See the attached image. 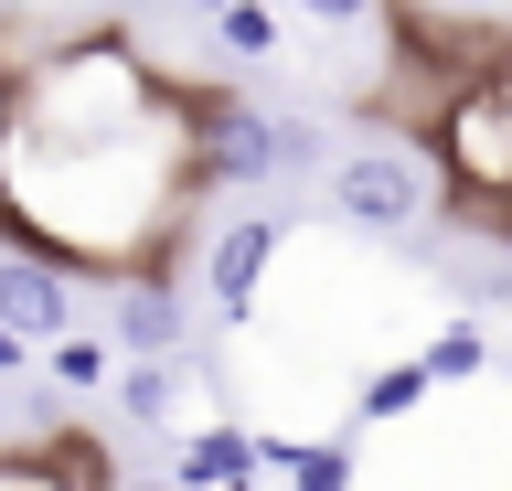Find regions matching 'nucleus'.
Here are the masks:
<instances>
[{"mask_svg": "<svg viewBox=\"0 0 512 491\" xmlns=\"http://www.w3.org/2000/svg\"><path fill=\"white\" fill-rule=\"evenodd\" d=\"M374 0H299V22H363Z\"/></svg>", "mask_w": 512, "mask_h": 491, "instance_id": "14", "label": "nucleus"}, {"mask_svg": "<svg viewBox=\"0 0 512 491\" xmlns=\"http://www.w3.org/2000/svg\"><path fill=\"white\" fill-rule=\"evenodd\" d=\"M11 11H22V0H0V43H11Z\"/></svg>", "mask_w": 512, "mask_h": 491, "instance_id": "17", "label": "nucleus"}, {"mask_svg": "<svg viewBox=\"0 0 512 491\" xmlns=\"http://www.w3.org/2000/svg\"><path fill=\"white\" fill-rule=\"evenodd\" d=\"M22 363H32V342H11V331H0V374H22Z\"/></svg>", "mask_w": 512, "mask_h": 491, "instance_id": "15", "label": "nucleus"}, {"mask_svg": "<svg viewBox=\"0 0 512 491\" xmlns=\"http://www.w3.org/2000/svg\"><path fill=\"white\" fill-rule=\"evenodd\" d=\"M54 385H118V374H107V342H86V331L54 342Z\"/></svg>", "mask_w": 512, "mask_h": 491, "instance_id": "12", "label": "nucleus"}, {"mask_svg": "<svg viewBox=\"0 0 512 491\" xmlns=\"http://www.w3.org/2000/svg\"><path fill=\"white\" fill-rule=\"evenodd\" d=\"M214 43L246 54V65H267V54H278V11H267V0H235V11L214 22Z\"/></svg>", "mask_w": 512, "mask_h": 491, "instance_id": "10", "label": "nucleus"}, {"mask_svg": "<svg viewBox=\"0 0 512 491\" xmlns=\"http://www.w3.org/2000/svg\"><path fill=\"white\" fill-rule=\"evenodd\" d=\"M203 107L214 86H182V107L139 139H107V150H54V139L11 129L0 150V235L22 257L64 267V278H171L192 235V203L214 193L203 182Z\"/></svg>", "mask_w": 512, "mask_h": 491, "instance_id": "1", "label": "nucleus"}, {"mask_svg": "<svg viewBox=\"0 0 512 491\" xmlns=\"http://www.w3.org/2000/svg\"><path fill=\"white\" fill-rule=\"evenodd\" d=\"M192 11H214V22H224V11H235V0H192Z\"/></svg>", "mask_w": 512, "mask_h": 491, "instance_id": "18", "label": "nucleus"}, {"mask_svg": "<svg viewBox=\"0 0 512 491\" xmlns=\"http://www.w3.org/2000/svg\"><path fill=\"white\" fill-rule=\"evenodd\" d=\"M0 331L32 342V353L75 342V278L43 267V257H22V246H0Z\"/></svg>", "mask_w": 512, "mask_h": 491, "instance_id": "6", "label": "nucleus"}, {"mask_svg": "<svg viewBox=\"0 0 512 491\" xmlns=\"http://www.w3.org/2000/svg\"><path fill=\"white\" fill-rule=\"evenodd\" d=\"M278 214H235L224 235H203V289H214V310H235L246 321L256 289H267V267H278Z\"/></svg>", "mask_w": 512, "mask_h": 491, "instance_id": "7", "label": "nucleus"}, {"mask_svg": "<svg viewBox=\"0 0 512 491\" xmlns=\"http://www.w3.org/2000/svg\"><path fill=\"white\" fill-rule=\"evenodd\" d=\"M0 491H128V481H107V459L75 427H43L22 449H0Z\"/></svg>", "mask_w": 512, "mask_h": 491, "instance_id": "9", "label": "nucleus"}, {"mask_svg": "<svg viewBox=\"0 0 512 491\" xmlns=\"http://www.w3.org/2000/svg\"><path fill=\"white\" fill-rule=\"evenodd\" d=\"M427 150L448 171V214L491 225L512 257V65L480 75V86H448V107L427 118Z\"/></svg>", "mask_w": 512, "mask_h": 491, "instance_id": "3", "label": "nucleus"}, {"mask_svg": "<svg viewBox=\"0 0 512 491\" xmlns=\"http://www.w3.org/2000/svg\"><path fill=\"white\" fill-rule=\"evenodd\" d=\"M406 11H438V22H448V11H470V0H406Z\"/></svg>", "mask_w": 512, "mask_h": 491, "instance_id": "16", "label": "nucleus"}, {"mask_svg": "<svg viewBox=\"0 0 512 491\" xmlns=\"http://www.w3.org/2000/svg\"><path fill=\"white\" fill-rule=\"evenodd\" d=\"M0 54L22 65V129L54 139V150H107V139H139L182 107V86L107 22L64 43H0Z\"/></svg>", "mask_w": 512, "mask_h": 491, "instance_id": "2", "label": "nucleus"}, {"mask_svg": "<svg viewBox=\"0 0 512 491\" xmlns=\"http://www.w3.org/2000/svg\"><path fill=\"white\" fill-rule=\"evenodd\" d=\"M278 171H288V129L267 118V107H246V97L214 86V107H203V182L256 193V182H278Z\"/></svg>", "mask_w": 512, "mask_h": 491, "instance_id": "5", "label": "nucleus"}, {"mask_svg": "<svg viewBox=\"0 0 512 491\" xmlns=\"http://www.w3.org/2000/svg\"><path fill=\"white\" fill-rule=\"evenodd\" d=\"M107 342L128 363H171L182 353V289L171 278H118L107 289Z\"/></svg>", "mask_w": 512, "mask_h": 491, "instance_id": "8", "label": "nucleus"}, {"mask_svg": "<svg viewBox=\"0 0 512 491\" xmlns=\"http://www.w3.org/2000/svg\"><path fill=\"white\" fill-rule=\"evenodd\" d=\"M128 491H182V481H128Z\"/></svg>", "mask_w": 512, "mask_h": 491, "instance_id": "19", "label": "nucleus"}, {"mask_svg": "<svg viewBox=\"0 0 512 491\" xmlns=\"http://www.w3.org/2000/svg\"><path fill=\"white\" fill-rule=\"evenodd\" d=\"M320 203H331L352 235H416V225L448 214V171H438V150H416V139H363V150L331 161Z\"/></svg>", "mask_w": 512, "mask_h": 491, "instance_id": "4", "label": "nucleus"}, {"mask_svg": "<svg viewBox=\"0 0 512 491\" xmlns=\"http://www.w3.org/2000/svg\"><path fill=\"white\" fill-rule=\"evenodd\" d=\"M427 374H480V331H470V321L438 331V342H427Z\"/></svg>", "mask_w": 512, "mask_h": 491, "instance_id": "13", "label": "nucleus"}, {"mask_svg": "<svg viewBox=\"0 0 512 491\" xmlns=\"http://www.w3.org/2000/svg\"><path fill=\"white\" fill-rule=\"evenodd\" d=\"M171 385H182L171 363H118V406H128L139 427H160V417H171Z\"/></svg>", "mask_w": 512, "mask_h": 491, "instance_id": "11", "label": "nucleus"}]
</instances>
